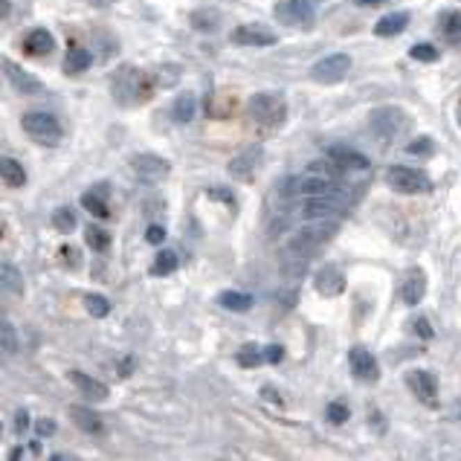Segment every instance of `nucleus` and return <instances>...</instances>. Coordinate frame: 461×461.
<instances>
[{"label":"nucleus","instance_id":"36","mask_svg":"<svg viewBox=\"0 0 461 461\" xmlns=\"http://www.w3.org/2000/svg\"><path fill=\"white\" fill-rule=\"evenodd\" d=\"M218 21H221V18H218L215 9H212V12H209V9H201V12L192 15V26H194V29H215Z\"/></svg>","mask_w":461,"mask_h":461},{"label":"nucleus","instance_id":"26","mask_svg":"<svg viewBox=\"0 0 461 461\" xmlns=\"http://www.w3.org/2000/svg\"><path fill=\"white\" fill-rule=\"evenodd\" d=\"M218 302L226 310H250L253 308V296L250 293H238V290H224L218 296Z\"/></svg>","mask_w":461,"mask_h":461},{"label":"nucleus","instance_id":"9","mask_svg":"<svg viewBox=\"0 0 461 461\" xmlns=\"http://www.w3.org/2000/svg\"><path fill=\"white\" fill-rule=\"evenodd\" d=\"M131 169H134L137 177L145 180V183H154V180L169 177L171 162L162 160V157H157V154H137L134 160H131Z\"/></svg>","mask_w":461,"mask_h":461},{"label":"nucleus","instance_id":"32","mask_svg":"<svg viewBox=\"0 0 461 461\" xmlns=\"http://www.w3.org/2000/svg\"><path fill=\"white\" fill-rule=\"evenodd\" d=\"M0 351L3 354L18 351V331H15L9 322H0Z\"/></svg>","mask_w":461,"mask_h":461},{"label":"nucleus","instance_id":"42","mask_svg":"<svg viewBox=\"0 0 461 461\" xmlns=\"http://www.w3.org/2000/svg\"><path fill=\"white\" fill-rule=\"evenodd\" d=\"M145 241L148 244H162V241H166V229H162L160 224H151L145 229Z\"/></svg>","mask_w":461,"mask_h":461},{"label":"nucleus","instance_id":"39","mask_svg":"<svg viewBox=\"0 0 461 461\" xmlns=\"http://www.w3.org/2000/svg\"><path fill=\"white\" fill-rule=\"evenodd\" d=\"M441 24H444V32H447L453 41H461V15L458 12H447V18Z\"/></svg>","mask_w":461,"mask_h":461},{"label":"nucleus","instance_id":"40","mask_svg":"<svg viewBox=\"0 0 461 461\" xmlns=\"http://www.w3.org/2000/svg\"><path fill=\"white\" fill-rule=\"evenodd\" d=\"M409 56H412L415 61H438V49L433 44H415L412 49H409Z\"/></svg>","mask_w":461,"mask_h":461},{"label":"nucleus","instance_id":"28","mask_svg":"<svg viewBox=\"0 0 461 461\" xmlns=\"http://www.w3.org/2000/svg\"><path fill=\"white\" fill-rule=\"evenodd\" d=\"M194 108H197L194 96H192V93H183V96H177L171 117H174L177 122H192V117H194Z\"/></svg>","mask_w":461,"mask_h":461},{"label":"nucleus","instance_id":"25","mask_svg":"<svg viewBox=\"0 0 461 461\" xmlns=\"http://www.w3.org/2000/svg\"><path fill=\"white\" fill-rule=\"evenodd\" d=\"M70 415H73V421L81 426L85 433H102V421H99L90 409H85V406H70Z\"/></svg>","mask_w":461,"mask_h":461},{"label":"nucleus","instance_id":"7","mask_svg":"<svg viewBox=\"0 0 461 461\" xmlns=\"http://www.w3.org/2000/svg\"><path fill=\"white\" fill-rule=\"evenodd\" d=\"M337 186H334V180H328V177H319V174H310V171H305V174H299V177H290L287 180V186H285V192L287 194H293V197H319V194H328V192H334Z\"/></svg>","mask_w":461,"mask_h":461},{"label":"nucleus","instance_id":"17","mask_svg":"<svg viewBox=\"0 0 461 461\" xmlns=\"http://www.w3.org/2000/svg\"><path fill=\"white\" fill-rule=\"evenodd\" d=\"M317 290H319L322 296H340V293L345 290V276H342V270L334 267V265H328L325 270H319V276H317Z\"/></svg>","mask_w":461,"mask_h":461},{"label":"nucleus","instance_id":"34","mask_svg":"<svg viewBox=\"0 0 461 461\" xmlns=\"http://www.w3.org/2000/svg\"><path fill=\"white\" fill-rule=\"evenodd\" d=\"M81 206H85L90 215H96V218H108V206L102 203V197H99L96 192H85V194H81Z\"/></svg>","mask_w":461,"mask_h":461},{"label":"nucleus","instance_id":"33","mask_svg":"<svg viewBox=\"0 0 461 461\" xmlns=\"http://www.w3.org/2000/svg\"><path fill=\"white\" fill-rule=\"evenodd\" d=\"M177 270V255L171 250H160L157 258H154V273L157 276H169Z\"/></svg>","mask_w":461,"mask_h":461},{"label":"nucleus","instance_id":"38","mask_svg":"<svg viewBox=\"0 0 461 461\" xmlns=\"http://www.w3.org/2000/svg\"><path fill=\"white\" fill-rule=\"evenodd\" d=\"M238 363L244 369H255L261 363V351H258V345H244V349L238 351Z\"/></svg>","mask_w":461,"mask_h":461},{"label":"nucleus","instance_id":"23","mask_svg":"<svg viewBox=\"0 0 461 461\" xmlns=\"http://www.w3.org/2000/svg\"><path fill=\"white\" fill-rule=\"evenodd\" d=\"M90 64H93L90 49H81V47H76V49H70V53H67V58H64V73H67V76L85 73V70L90 67Z\"/></svg>","mask_w":461,"mask_h":461},{"label":"nucleus","instance_id":"43","mask_svg":"<svg viewBox=\"0 0 461 461\" xmlns=\"http://www.w3.org/2000/svg\"><path fill=\"white\" fill-rule=\"evenodd\" d=\"M209 197H221L224 203H233V201H235V197H233V192H229V189H221V186L209 189Z\"/></svg>","mask_w":461,"mask_h":461},{"label":"nucleus","instance_id":"11","mask_svg":"<svg viewBox=\"0 0 461 461\" xmlns=\"http://www.w3.org/2000/svg\"><path fill=\"white\" fill-rule=\"evenodd\" d=\"M3 73L9 78V85L18 90V93H26V96H38L44 93V85H41V78L38 76H32L29 70H24L21 64H15V61H3Z\"/></svg>","mask_w":461,"mask_h":461},{"label":"nucleus","instance_id":"31","mask_svg":"<svg viewBox=\"0 0 461 461\" xmlns=\"http://www.w3.org/2000/svg\"><path fill=\"white\" fill-rule=\"evenodd\" d=\"M85 308L90 310V317H96V319H102V317L110 314V302L105 299V296H99V293H87L85 296Z\"/></svg>","mask_w":461,"mask_h":461},{"label":"nucleus","instance_id":"50","mask_svg":"<svg viewBox=\"0 0 461 461\" xmlns=\"http://www.w3.org/2000/svg\"><path fill=\"white\" fill-rule=\"evenodd\" d=\"M21 458V447H15L12 453H9V461H18Z\"/></svg>","mask_w":461,"mask_h":461},{"label":"nucleus","instance_id":"41","mask_svg":"<svg viewBox=\"0 0 461 461\" xmlns=\"http://www.w3.org/2000/svg\"><path fill=\"white\" fill-rule=\"evenodd\" d=\"M345 418H349V409H345V403H340V401L328 403V421H331V424H342Z\"/></svg>","mask_w":461,"mask_h":461},{"label":"nucleus","instance_id":"1","mask_svg":"<svg viewBox=\"0 0 461 461\" xmlns=\"http://www.w3.org/2000/svg\"><path fill=\"white\" fill-rule=\"evenodd\" d=\"M334 233H337V221H305V226L287 241V250L285 253L310 258Z\"/></svg>","mask_w":461,"mask_h":461},{"label":"nucleus","instance_id":"16","mask_svg":"<svg viewBox=\"0 0 461 461\" xmlns=\"http://www.w3.org/2000/svg\"><path fill=\"white\" fill-rule=\"evenodd\" d=\"M424 293H426V276H424V270L412 267V270L406 273L403 285H401V299L406 305H418L424 299Z\"/></svg>","mask_w":461,"mask_h":461},{"label":"nucleus","instance_id":"24","mask_svg":"<svg viewBox=\"0 0 461 461\" xmlns=\"http://www.w3.org/2000/svg\"><path fill=\"white\" fill-rule=\"evenodd\" d=\"M0 177H3V183H9V186H24L26 183L24 166L12 157H0Z\"/></svg>","mask_w":461,"mask_h":461},{"label":"nucleus","instance_id":"10","mask_svg":"<svg viewBox=\"0 0 461 461\" xmlns=\"http://www.w3.org/2000/svg\"><path fill=\"white\" fill-rule=\"evenodd\" d=\"M233 41L238 47H273L278 38H276V32L265 24H244L233 32Z\"/></svg>","mask_w":461,"mask_h":461},{"label":"nucleus","instance_id":"45","mask_svg":"<svg viewBox=\"0 0 461 461\" xmlns=\"http://www.w3.org/2000/svg\"><path fill=\"white\" fill-rule=\"evenodd\" d=\"M265 357L270 360V363H278V360L285 357V351H282V345H270V349L265 351Z\"/></svg>","mask_w":461,"mask_h":461},{"label":"nucleus","instance_id":"35","mask_svg":"<svg viewBox=\"0 0 461 461\" xmlns=\"http://www.w3.org/2000/svg\"><path fill=\"white\" fill-rule=\"evenodd\" d=\"M406 154L409 157H433L435 154V142L430 137H421V140H412L406 145Z\"/></svg>","mask_w":461,"mask_h":461},{"label":"nucleus","instance_id":"13","mask_svg":"<svg viewBox=\"0 0 461 461\" xmlns=\"http://www.w3.org/2000/svg\"><path fill=\"white\" fill-rule=\"evenodd\" d=\"M140 85H142V76L134 67H122L113 76V96H117L122 105H131L140 99Z\"/></svg>","mask_w":461,"mask_h":461},{"label":"nucleus","instance_id":"19","mask_svg":"<svg viewBox=\"0 0 461 461\" xmlns=\"http://www.w3.org/2000/svg\"><path fill=\"white\" fill-rule=\"evenodd\" d=\"M258 157H261V148L258 145H253V148H246L244 154H238L233 162H229V174L233 177H238V180H250V174H253V166L258 162Z\"/></svg>","mask_w":461,"mask_h":461},{"label":"nucleus","instance_id":"20","mask_svg":"<svg viewBox=\"0 0 461 461\" xmlns=\"http://www.w3.org/2000/svg\"><path fill=\"white\" fill-rule=\"evenodd\" d=\"M406 383H409V389H412L415 394H421V398L435 401V394H438V380H435V377H433L430 371H409Z\"/></svg>","mask_w":461,"mask_h":461},{"label":"nucleus","instance_id":"37","mask_svg":"<svg viewBox=\"0 0 461 461\" xmlns=\"http://www.w3.org/2000/svg\"><path fill=\"white\" fill-rule=\"evenodd\" d=\"M87 244L93 246V250L105 253L108 246H110V235L105 233V229H99V226H90V229H87Z\"/></svg>","mask_w":461,"mask_h":461},{"label":"nucleus","instance_id":"15","mask_svg":"<svg viewBox=\"0 0 461 461\" xmlns=\"http://www.w3.org/2000/svg\"><path fill=\"white\" fill-rule=\"evenodd\" d=\"M349 363H351V371L360 377V380H377V360H374V354L371 351H366V349H351V354H349Z\"/></svg>","mask_w":461,"mask_h":461},{"label":"nucleus","instance_id":"30","mask_svg":"<svg viewBox=\"0 0 461 461\" xmlns=\"http://www.w3.org/2000/svg\"><path fill=\"white\" fill-rule=\"evenodd\" d=\"M76 212L73 209H67V206H58L56 212H53V226L58 229V233H73L76 229Z\"/></svg>","mask_w":461,"mask_h":461},{"label":"nucleus","instance_id":"14","mask_svg":"<svg viewBox=\"0 0 461 461\" xmlns=\"http://www.w3.org/2000/svg\"><path fill=\"white\" fill-rule=\"evenodd\" d=\"M278 18L290 26H310L314 24V3L308 0H287V3H278Z\"/></svg>","mask_w":461,"mask_h":461},{"label":"nucleus","instance_id":"22","mask_svg":"<svg viewBox=\"0 0 461 461\" xmlns=\"http://www.w3.org/2000/svg\"><path fill=\"white\" fill-rule=\"evenodd\" d=\"M409 24V15L406 12H394V15H383L380 21L374 24V35H380V38H389V35H398L401 29H406Z\"/></svg>","mask_w":461,"mask_h":461},{"label":"nucleus","instance_id":"3","mask_svg":"<svg viewBox=\"0 0 461 461\" xmlns=\"http://www.w3.org/2000/svg\"><path fill=\"white\" fill-rule=\"evenodd\" d=\"M24 131H26L29 140H35V142H41V145H49V148L58 145L61 137H64L58 119L53 117V113H44V110L26 113V117H24Z\"/></svg>","mask_w":461,"mask_h":461},{"label":"nucleus","instance_id":"4","mask_svg":"<svg viewBox=\"0 0 461 461\" xmlns=\"http://www.w3.org/2000/svg\"><path fill=\"white\" fill-rule=\"evenodd\" d=\"M369 125L377 137H383V140H392V137H401L403 131L409 128V117L401 110V108H394V105H386V108H374L369 113Z\"/></svg>","mask_w":461,"mask_h":461},{"label":"nucleus","instance_id":"2","mask_svg":"<svg viewBox=\"0 0 461 461\" xmlns=\"http://www.w3.org/2000/svg\"><path fill=\"white\" fill-rule=\"evenodd\" d=\"M345 206H349V194L334 189L319 197H305L299 203V218L302 221H340Z\"/></svg>","mask_w":461,"mask_h":461},{"label":"nucleus","instance_id":"27","mask_svg":"<svg viewBox=\"0 0 461 461\" xmlns=\"http://www.w3.org/2000/svg\"><path fill=\"white\" fill-rule=\"evenodd\" d=\"M0 287H3L6 293H24L21 270H15L12 265H3V267H0Z\"/></svg>","mask_w":461,"mask_h":461},{"label":"nucleus","instance_id":"46","mask_svg":"<svg viewBox=\"0 0 461 461\" xmlns=\"http://www.w3.org/2000/svg\"><path fill=\"white\" fill-rule=\"evenodd\" d=\"M38 433L41 435H53L56 433V424L53 421H38Z\"/></svg>","mask_w":461,"mask_h":461},{"label":"nucleus","instance_id":"12","mask_svg":"<svg viewBox=\"0 0 461 461\" xmlns=\"http://www.w3.org/2000/svg\"><path fill=\"white\" fill-rule=\"evenodd\" d=\"M328 157L337 162L342 174H357V171L366 174V171L371 169V162H369L363 154H360V151L349 148V145H334V148H328Z\"/></svg>","mask_w":461,"mask_h":461},{"label":"nucleus","instance_id":"5","mask_svg":"<svg viewBox=\"0 0 461 461\" xmlns=\"http://www.w3.org/2000/svg\"><path fill=\"white\" fill-rule=\"evenodd\" d=\"M250 117L258 122V125H265V128H276V125H282L285 117H287V110H285V102L278 96L273 93H258L250 99Z\"/></svg>","mask_w":461,"mask_h":461},{"label":"nucleus","instance_id":"49","mask_svg":"<svg viewBox=\"0 0 461 461\" xmlns=\"http://www.w3.org/2000/svg\"><path fill=\"white\" fill-rule=\"evenodd\" d=\"M360 6H374V3H386V0H357Z\"/></svg>","mask_w":461,"mask_h":461},{"label":"nucleus","instance_id":"8","mask_svg":"<svg viewBox=\"0 0 461 461\" xmlns=\"http://www.w3.org/2000/svg\"><path fill=\"white\" fill-rule=\"evenodd\" d=\"M386 183H389V189L401 192V194H418L426 189V174L409 169V166H392L386 171Z\"/></svg>","mask_w":461,"mask_h":461},{"label":"nucleus","instance_id":"6","mask_svg":"<svg viewBox=\"0 0 461 461\" xmlns=\"http://www.w3.org/2000/svg\"><path fill=\"white\" fill-rule=\"evenodd\" d=\"M349 70H351V56L331 53V56H325L314 64L310 76H314L317 81H322V85H337V81H342L345 76H349Z\"/></svg>","mask_w":461,"mask_h":461},{"label":"nucleus","instance_id":"21","mask_svg":"<svg viewBox=\"0 0 461 461\" xmlns=\"http://www.w3.org/2000/svg\"><path fill=\"white\" fill-rule=\"evenodd\" d=\"M24 49L32 56H49L56 49V38L49 35L47 29H32L29 35L24 38Z\"/></svg>","mask_w":461,"mask_h":461},{"label":"nucleus","instance_id":"44","mask_svg":"<svg viewBox=\"0 0 461 461\" xmlns=\"http://www.w3.org/2000/svg\"><path fill=\"white\" fill-rule=\"evenodd\" d=\"M412 325H415V331H418L424 340H433V328H430V322H426V319H415Z\"/></svg>","mask_w":461,"mask_h":461},{"label":"nucleus","instance_id":"48","mask_svg":"<svg viewBox=\"0 0 461 461\" xmlns=\"http://www.w3.org/2000/svg\"><path fill=\"white\" fill-rule=\"evenodd\" d=\"M3 15H9V0H0V18H3Z\"/></svg>","mask_w":461,"mask_h":461},{"label":"nucleus","instance_id":"29","mask_svg":"<svg viewBox=\"0 0 461 461\" xmlns=\"http://www.w3.org/2000/svg\"><path fill=\"white\" fill-rule=\"evenodd\" d=\"M305 270H308V258L293 255V253H285V255H282V276L296 278V276H302Z\"/></svg>","mask_w":461,"mask_h":461},{"label":"nucleus","instance_id":"18","mask_svg":"<svg viewBox=\"0 0 461 461\" xmlns=\"http://www.w3.org/2000/svg\"><path fill=\"white\" fill-rule=\"evenodd\" d=\"M70 383H73L81 394L93 398V401H105V398H108V386H105L102 380H96V377L85 374V371H70Z\"/></svg>","mask_w":461,"mask_h":461},{"label":"nucleus","instance_id":"47","mask_svg":"<svg viewBox=\"0 0 461 461\" xmlns=\"http://www.w3.org/2000/svg\"><path fill=\"white\" fill-rule=\"evenodd\" d=\"M15 426H18V433H24L29 426V415L26 412H18V418H15Z\"/></svg>","mask_w":461,"mask_h":461}]
</instances>
